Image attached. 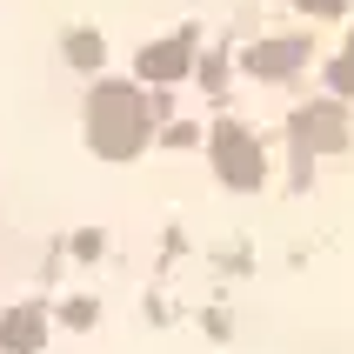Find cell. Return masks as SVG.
<instances>
[{
    "mask_svg": "<svg viewBox=\"0 0 354 354\" xmlns=\"http://www.w3.org/2000/svg\"><path fill=\"white\" fill-rule=\"evenodd\" d=\"M147 134V100L140 87H94L87 100V140H94V154L107 160H127Z\"/></svg>",
    "mask_w": 354,
    "mask_h": 354,
    "instance_id": "6da1fadb",
    "label": "cell"
},
{
    "mask_svg": "<svg viewBox=\"0 0 354 354\" xmlns=\"http://www.w3.org/2000/svg\"><path fill=\"white\" fill-rule=\"evenodd\" d=\"M214 167L227 187H261L268 160H261V140H248L241 127H214Z\"/></svg>",
    "mask_w": 354,
    "mask_h": 354,
    "instance_id": "7a4b0ae2",
    "label": "cell"
},
{
    "mask_svg": "<svg viewBox=\"0 0 354 354\" xmlns=\"http://www.w3.org/2000/svg\"><path fill=\"white\" fill-rule=\"evenodd\" d=\"M341 140H348V134H341V114H328V107L295 114V147H301V154H315V147H321V154H335Z\"/></svg>",
    "mask_w": 354,
    "mask_h": 354,
    "instance_id": "3957f363",
    "label": "cell"
},
{
    "mask_svg": "<svg viewBox=\"0 0 354 354\" xmlns=\"http://www.w3.org/2000/svg\"><path fill=\"white\" fill-rule=\"evenodd\" d=\"M180 67H187V40H160L140 54V80H180Z\"/></svg>",
    "mask_w": 354,
    "mask_h": 354,
    "instance_id": "277c9868",
    "label": "cell"
},
{
    "mask_svg": "<svg viewBox=\"0 0 354 354\" xmlns=\"http://www.w3.org/2000/svg\"><path fill=\"white\" fill-rule=\"evenodd\" d=\"M301 60H308V40H274V47H254L248 67H254V74H288V67H301Z\"/></svg>",
    "mask_w": 354,
    "mask_h": 354,
    "instance_id": "5b68a950",
    "label": "cell"
},
{
    "mask_svg": "<svg viewBox=\"0 0 354 354\" xmlns=\"http://www.w3.org/2000/svg\"><path fill=\"white\" fill-rule=\"evenodd\" d=\"M34 335H40V315H34V308L0 321V341H7V348H34Z\"/></svg>",
    "mask_w": 354,
    "mask_h": 354,
    "instance_id": "8992f818",
    "label": "cell"
},
{
    "mask_svg": "<svg viewBox=\"0 0 354 354\" xmlns=\"http://www.w3.org/2000/svg\"><path fill=\"white\" fill-rule=\"evenodd\" d=\"M328 80H335L341 94H348V100H354V40H348V54H341V60H335V67H328Z\"/></svg>",
    "mask_w": 354,
    "mask_h": 354,
    "instance_id": "52a82bcc",
    "label": "cell"
},
{
    "mask_svg": "<svg viewBox=\"0 0 354 354\" xmlns=\"http://www.w3.org/2000/svg\"><path fill=\"white\" fill-rule=\"evenodd\" d=\"M301 7H308V14H341L348 0H301Z\"/></svg>",
    "mask_w": 354,
    "mask_h": 354,
    "instance_id": "ba28073f",
    "label": "cell"
}]
</instances>
